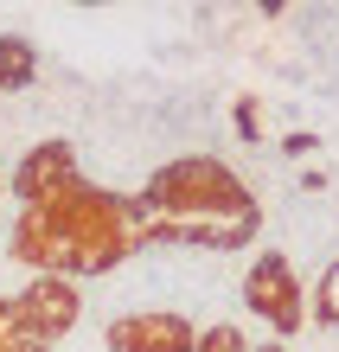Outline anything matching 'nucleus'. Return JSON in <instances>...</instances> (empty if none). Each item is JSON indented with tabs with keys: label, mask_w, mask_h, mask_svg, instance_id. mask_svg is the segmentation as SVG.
Wrapping results in <instances>:
<instances>
[{
	"label": "nucleus",
	"mask_w": 339,
	"mask_h": 352,
	"mask_svg": "<svg viewBox=\"0 0 339 352\" xmlns=\"http://www.w3.org/2000/svg\"><path fill=\"white\" fill-rule=\"evenodd\" d=\"M160 199L173 205V231L193 237V243H211V250H224V243H243L256 231V212H250V199L237 192V179L224 167H211V160H186L160 179Z\"/></svg>",
	"instance_id": "obj_1"
},
{
	"label": "nucleus",
	"mask_w": 339,
	"mask_h": 352,
	"mask_svg": "<svg viewBox=\"0 0 339 352\" xmlns=\"http://www.w3.org/2000/svg\"><path fill=\"white\" fill-rule=\"evenodd\" d=\"M243 301L256 307L275 333H294V327H301V288H294V276H288L282 256H263L256 263V276L243 282Z\"/></svg>",
	"instance_id": "obj_2"
},
{
	"label": "nucleus",
	"mask_w": 339,
	"mask_h": 352,
	"mask_svg": "<svg viewBox=\"0 0 339 352\" xmlns=\"http://www.w3.org/2000/svg\"><path fill=\"white\" fill-rule=\"evenodd\" d=\"M109 340H116V352H193V346H199V333H193L179 314H141V320H122Z\"/></svg>",
	"instance_id": "obj_3"
},
{
	"label": "nucleus",
	"mask_w": 339,
	"mask_h": 352,
	"mask_svg": "<svg viewBox=\"0 0 339 352\" xmlns=\"http://www.w3.org/2000/svg\"><path fill=\"white\" fill-rule=\"evenodd\" d=\"M26 320H39V333H65L71 295H65V288H39V301H26Z\"/></svg>",
	"instance_id": "obj_4"
},
{
	"label": "nucleus",
	"mask_w": 339,
	"mask_h": 352,
	"mask_svg": "<svg viewBox=\"0 0 339 352\" xmlns=\"http://www.w3.org/2000/svg\"><path fill=\"white\" fill-rule=\"evenodd\" d=\"M193 352H250V346H243L237 327H211V333H199V346H193Z\"/></svg>",
	"instance_id": "obj_5"
},
{
	"label": "nucleus",
	"mask_w": 339,
	"mask_h": 352,
	"mask_svg": "<svg viewBox=\"0 0 339 352\" xmlns=\"http://www.w3.org/2000/svg\"><path fill=\"white\" fill-rule=\"evenodd\" d=\"M320 320L339 327V263L327 269V282H320Z\"/></svg>",
	"instance_id": "obj_6"
}]
</instances>
